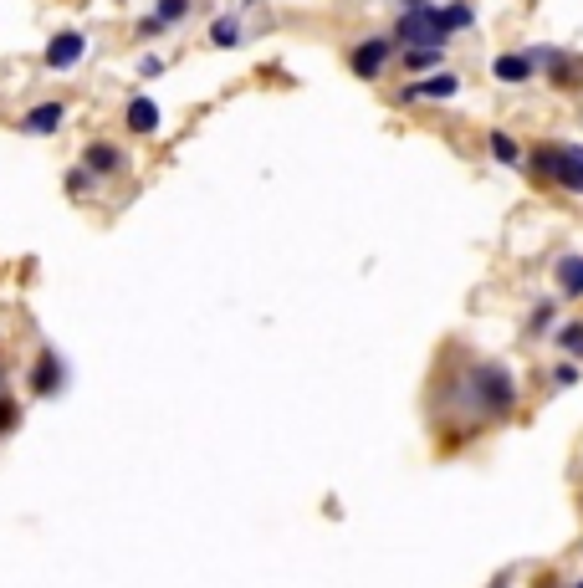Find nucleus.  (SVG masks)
Returning a JSON list of instances; mask_svg holds the SVG:
<instances>
[{"instance_id":"nucleus-1","label":"nucleus","mask_w":583,"mask_h":588,"mask_svg":"<svg viewBox=\"0 0 583 588\" xmlns=\"http://www.w3.org/2000/svg\"><path fill=\"white\" fill-rule=\"evenodd\" d=\"M476 21V11L466 6V0H451V6H415L399 16L394 26V41L399 47H445L456 31H466Z\"/></svg>"},{"instance_id":"nucleus-2","label":"nucleus","mask_w":583,"mask_h":588,"mask_svg":"<svg viewBox=\"0 0 583 588\" xmlns=\"http://www.w3.org/2000/svg\"><path fill=\"white\" fill-rule=\"evenodd\" d=\"M471 404L481 415H512V404H517V384L507 369L497 364H476L471 369Z\"/></svg>"},{"instance_id":"nucleus-3","label":"nucleus","mask_w":583,"mask_h":588,"mask_svg":"<svg viewBox=\"0 0 583 588\" xmlns=\"http://www.w3.org/2000/svg\"><path fill=\"white\" fill-rule=\"evenodd\" d=\"M389 52H394V41L389 36H369V41H358V47H353V57H348V67L358 72V77H379L384 72V62H389Z\"/></svg>"},{"instance_id":"nucleus-4","label":"nucleus","mask_w":583,"mask_h":588,"mask_svg":"<svg viewBox=\"0 0 583 588\" xmlns=\"http://www.w3.org/2000/svg\"><path fill=\"white\" fill-rule=\"evenodd\" d=\"M82 52H87V36H82V31H57V36L47 41V67H52V72H72V67L82 62Z\"/></svg>"},{"instance_id":"nucleus-5","label":"nucleus","mask_w":583,"mask_h":588,"mask_svg":"<svg viewBox=\"0 0 583 588\" xmlns=\"http://www.w3.org/2000/svg\"><path fill=\"white\" fill-rule=\"evenodd\" d=\"M553 185H558V190H568V195H583V144H558Z\"/></svg>"},{"instance_id":"nucleus-6","label":"nucleus","mask_w":583,"mask_h":588,"mask_svg":"<svg viewBox=\"0 0 583 588\" xmlns=\"http://www.w3.org/2000/svg\"><path fill=\"white\" fill-rule=\"evenodd\" d=\"M532 72H537V57H532V52H507V57H497V62H491V77H497V82H507V87H517V82H532Z\"/></svg>"},{"instance_id":"nucleus-7","label":"nucleus","mask_w":583,"mask_h":588,"mask_svg":"<svg viewBox=\"0 0 583 588\" xmlns=\"http://www.w3.org/2000/svg\"><path fill=\"white\" fill-rule=\"evenodd\" d=\"M461 93V77L456 72H440V77H425V82H410L405 87V98H430V103H445V98H456Z\"/></svg>"},{"instance_id":"nucleus-8","label":"nucleus","mask_w":583,"mask_h":588,"mask_svg":"<svg viewBox=\"0 0 583 588\" xmlns=\"http://www.w3.org/2000/svg\"><path fill=\"white\" fill-rule=\"evenodd\" d=\"M62 118H67V108H62V103H36V108L21 118V128H26V133H36V139H47V133H57V128H62Z\"/></svg>"},{"instance_id":"nucleus-9","label":"nucleus","mask_w":583,"mask_h":588,"mask_svg":"<svg viewBox=\"0 0 583 588\" xmlns=\"http://www.w3.org/2000/svg\"><path fill=\"white\" fill-rule=\"evenodd\" d=\"M82 164H87V169H93V174L103 179V174H118L128 159H123V149H118V144H87Z\"/></svg>"},{"instance_id":"nucleus-10","label":"nucleus","mask_w":583,"mask_h":588,"mask_svg":"<svg viewBox=\"0 0 583 588\" xmlns=\"http://www.w3.org/2000/svg\"><path fill=\"white\" fill-rule=\"evenodd\" d=\"M553 277H558V292L563 297H583V256H558Z\"/></svg>"},{"instance_id":"nucleus-11","label":"nucleus","mask_w":583,"mask_h":588,"mask_svg":"<svg viewBox=\"0 0 583 588\" xmlns=\"http://www.w3.org/2000/svg\"><path fill=\"white\" fill-rule=\"evenodd\" d=\"M123 123H128V133H154L159 128V103L154 98H133Z\"/></svg>"},{"instance_id":"nucleus-12","label":"nucleus","mask_w":583,"mask_h":588,"mask_svg":"<svg viewBox=\"0 0 583 588\" xmlns=\"http://www.w3.org/2000/svg\"><path fill=\"white\" fill-rule=\"evenodd\" d=\"M57 384H62V358H57V353H41L31 389H36V394H57Z\"/></svg>"},{"instance_id":"nucleus-13","label":"nucleus","mask_w":583,"mask_h":588,"mask_svg":"<svg viewBox=\"0 0 583 588\" xmlns=\"http://www.w3.org/2000/svg\"><path fill=\"white\" fill-rule=\"evenodd\" d=\"M486 149H491V159H497V164H507V169H512V164H522V149H517V139H512V133H502V128L486 139Z\"/></svg>"},{"instance_id":"nucleus-14","label":"nucleus","mask_w":583,"mask_h":588,"mask_svg":"<svg viewBox=\"0 0 583 588\" xmlns=\"http://www.w3.org/2000/svg\"><path fill=\"white\" fill-rule=\"evenodd\" d=\"M210 41H215V47H241V41H246L241 16H220V21L210 26Z\"/></svg>"},{"instance_id":"nucleus-15","label":"nucleus","mask_w":583,"mask_h":588,"mask_svg":"<svg viewBox=\"0 0 583 588\" xmlns=\"http://www.w3.org/2000/svg\"><path fill=\"white\" fill-rule=\"evenodd\" d=\"M440 62H445V47H405L410 72H425V67H440Z\"/></svg>"},{"instance_id":"nucleus-16","label":"nucleus","mask_w":583,"mask_h":588,"mask_svg":"<svg viewBox=\"0 0 583 588\" xmlns=\"http://www.w3.org/2000/svg\"><path fill=\"white\" fill-rule=\"evenodd\" d=\"M185 11H190V0H159V6H154V16H159L164 26H174V21H185Z\"/></svg>"},{"instance_id":"nucleus-17","label":"nucleus","mask_w":583,"mask_h":588,"mask_svg":"<svg viewBox=\"0 0 583 588\" xmlns=\"http://www.w3.org/2000/svg\"><path fill=\"white\" fill-rule=\"evenodd\" d=\"M558 343H563L568 353H583V323H568V328L558 333Z\"/></svg>"},{"instance_id":"nucleus-18","label":"nucleus","mask_w":583,"mask_h":588,"mask_svg":"<svg viewBox=\"0 0 583 588\" xmlns=\"http://www.w3.org/2000/svg\"><path fill=\"white\" fill-rule=\"evenodd\" d=\"M548 328H553V302H543L532 312V333H548Z\"/></svg>"},{"instance_id":"nucleus-19","label":"nucleus","mask_w":583,"mask_h":588,"mask_svg":"<svg viewBox=\"0 0 583 588\" xmlns=\"http://www.w3.org/2000/svg\"><path fill=\"white\" fill-rule=\"evenodd\" d=\"M11 425H16V404H11L6 394H0V435H6Z\"/></svg>"},{"instance_id":"nucleus-20","label":"nucleus","mask_w":583,"mask_h":588,"mask_svg":"<svg viewBox=\"0 0 583 588\" xmlns=\"http://www.w3.org/2000/svg\"><path fill=\"white\" fill-rule=\"evenodd\" d=\"M159 31H169L159 16H144V21H139V36H159Z\"/></svg>"},{"instance_id":"nucleus-21","label":"nucleus","mask_w":583,"mask_h":588,"mask_svg":"<svg viewBox=\"0 0 583 588\" xmlns=\"http://www.w3.org/2000/svg\"><path fill=\"white\" fill-rule=\"evenodd\" d=\"M573 379H578L573 364H558V369H553V384H573Z\"/></svg>"},{"instance_id":"nucleus-22","label":"nucleus","mask_w":583,"mask_h":588,"mask_svg":"<svg viewBox=\"0 0 583 588\" xmlns=\"http://www.w3.org/2000/svg\"><path fill=\"white\" fill-rule=\"evenodd\" d=\"M159 72H164V62H159V57H149V62L139 67V77H159Z\"/></svg>"},{"instance_id":"nucleus-23","label":"nucleus","mask_w":583,"mask_h":588,"mask_svg":"<svg viewBox=\"0 0 583 588\" xmlns=\"http://www.w3.org/2000/svg\"><path fill=\"white\" fill-rule=\"evenodd\" d=\"M415 6H435V0H405V11H415Z\"/></svg>"},{"instance_id":"nucleus-24","label":"nucleus","mask_w":583,"mask_h":588,"mask_svg":"<svg viewBox=\"0 0 583 588\" xmlns=\"http://www.w3.org/2000/svg\"><path fill=\"white\" fill-rule=\"evenodd\" d=\"M573 588H583V578H578V583H573Z\"/></svg>"},{"instance_id":"nucleus-25","label":"nucleus","mask_w":583,"mask_h":588,"mask_svg":"<svg viewBox=\"0 0 583 588\" xmlns=\"http://www.w3.org/2000/svg\"><path fill=\"white\" fill-rule=\"evenodd\" d=\"M0 379H6V374H0Z\"/></svg>"}]
</instances>
